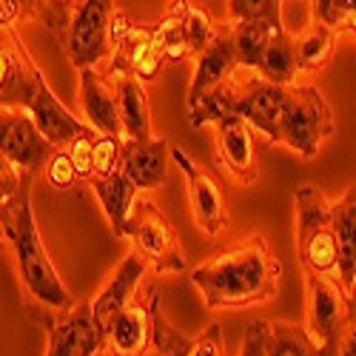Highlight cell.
Masks as SVG:
<instances>
[{"mask_svg": "<svg viewBox=\"0 0 356 356\" xmlns=\"http://www.w3.org/2000/svg\"><path fill=\"white\" fill-rule=\"evenodd\" d=\"M168 140L165 137H123V163L120 171L134 183L137 191H157L165 183L168 171Z\"/></svg>", "mask_w": 356, "mask_h": 356, "instance_id": "16", "label": "cell"}, {"mask_svg": "<svg viewBox=\"0 0 356 356\" xmlns=\"http://www.w3.org/2000/svg\"><path fill=\"white\" fill-rule=\"evenodd\" d=\"M97 131L95 129H88L86 134H80L77 140H72L66 148H69V157L77 168V177H80V183H88L95 177V168H92V143H95Z\"/></svg>", "mask_w": 356, "mask_h": 356, "instance_id": "33", "label": "cell"}, {"mask_svg": "<svg viewBox=\"0 0 356 356\" xmlns=\"http://www.w3.org/2000/svg\"><path fill=\"white\" fill-rule=\"evenodd\" d=\"M296 3H305V0H296Z\"/></svg>", "mask_w": 356, "mask_h": 356, "instance_id": "42", "label": "cell"}, {"mask_svg": "<svg viewBox=\"0 0 356 356\" xmlns=\"http://www.w3.org/2000/svg\"><path fill=\"white\" fill-rule=\"evenodd\" d=\"M23 174L26 171H20L3 152H0V202L3 200H9L17 188H20V183H23Z\"/></svg>", "mask_w": 356, "mask_h": 356, "instance_id": "36", "label": "cell"}, {"mask_svg": "<svg viewBox=\"0 0 356 356\" xmlns=\"http://www.w3.org/2000/svg\"><path fill=\"white\" fill-rule=\"evenodd\" d=\"M35 177L32 171L23 174L20 188L0 202V225H3L6 243L12 245L17 271L23 280V288L29 291L35 302H40L43 308L63 314L74 305L69 288L63 285V280L57 277V268L51 265V257L46 254V245L40 240V231L35 222V211H32V188H35Z\"/></svg>", "mask_w": 356, "mask_h": 356, "instance_id": "2", "label": "cell"}, {"mask_svg": "<svg viewBox=\"0 0 356 356\" xmlns=\"http://www.w3.org/2000/svg\"><path fill=\"white\" fill-rule=\"evenodd\" d=\"M97 356H106V353H103V350H100V353H97Z\"/></svg>", "mask_w": 356, "mask_h": 356, "instance_id": "43", "label": "cell"}, {"mask_svg": "<svg viewBox=\"0 0 356 356\" xmlns=\"http://www.w3.org/2000/svg\"><path fill=\"white\" fill-rule=\"evenodd\" d=\"M0 152L20 171L40 174L54 145L43 137L26 108H0Z\"/></svg>", "mask_w": 356, "mask_h": 356, "instance_id": "13", "label": "cell"}, {"mask_svg": "<svg viewBox=\"0 0 356 356\" xmlns=\"http://www.w3.org/2000/svg\"><path fill=\"white\" fill-rule=\"evenodd\" d=\"M168 154H171V160H174L177 165H180V171H183V177H186L194 222L200 225L202 234L220 236V234L228 228V202H225V194H222L220 183H214V177L205 171L202 165H197V163L183 152V148L171 145Z\"/></svg>", "mask_w": 356, "mask_h": 356, "instance_id": "12", "label": "cell"}, {"mask_svg": "<svg viewBox=\"0 0 356 356\" xmlns=\"http://www.w3.org/2000/svg\"><path fill=\"white\" fill-rule=\"evenodd\" d=\"M114 9V0H83L80 9L74 12L66 35H63V51L66 60L80 69H100L108 54V17Z\"/></svg>", "mask_w": 356, "mask_h": 356, "instance_id": "8", "label": "cell"}, {"mask_svg": "<svg viewBox=\"0 0 356 356\" xmlns=\"http://www.w3.org/2000/svg\"><path fill=\"white\" fill-rule=\"evenodd\" d=\"M265 334H268V322L254 319L245 328V334H243L240 356H265Z\"/></svg>", "mask_w": 356, "mask_h": 356, "instance_id": "35", "label": "cell"}, {"mask_svg": "<svg viewBox=\"0 0 356 356\" xmlns=\"http://www.w3.org/2000/svg\"><path fill=\"white\" fill-rule=\"evenodd\" d=\"M311 20L328 26L334 35L356 38V0H308Z\"/></svg>", "mask_w": 356, "mask_h": 356, "instance_id": "26", "label": "cell"}, {"mask_svg": "<svg viewBox=\"0 0 356 356\" xmlns=\"http://www.w3.org/2000/svg\"><path fill=\"white\" fill-rule=\"evenodd\" d=\"M265 356H316V348L305 334V325L277 319V322H268Z\"/></svg>", "mask_w": 356, "mask_h": 356, "instance_id": "25", "label": "cell"}, {"mask_svg": "<svg viewBox=\"0 0 356 356\" xmlns=\"http://www.w3.org/2000/svg\"><path fill=\"white\" fill-rule=\"evenodd\" d=\"M188 356H225V342H222L220 325H211V328H205L200 337H194Z\"/></svg>", "mask_w": 356, "mask_h": 356, "instance_id": "34", "label": "cell"}, {"mask_svg": "<svg viewBox=\"0 0 356 356\" xmlns=\"http://www.w3.org/2000/svg\"><path fill=\"white\" fill-rule=\"evenodd\" d=\"M148 271H152V268H148V262L134 248L129 251V257L120 265H117V271L108 277V282L100 288V293L92 300V311L100 319L103 328H106V322L114 314H120L129 302H134L140 296V291H143V285L148 280Z\"/></svg>", "mask_w": 356, "mask_h": 356, "instance_id": "15", "label": "cell"}, {"mask_svg": "<svg viewBox=\"0 0 356 356\" xmlns=\"http://www.w3.org/2000/svg\"><path fill=\"white\" fill-rule=\"evenodd\" d=\"M160 308L157 288L145 280L134 302H129L120 314L106 322V356H145L154 334V311Z\"/></svg>", "mask_w": 356, "mask_h": 356, "instance_id": "9", "label": "cell"}, {"mask_svg": "<svg viewBox=\"0 0 356 356\" xmlns=\"http://www.w3.org/2000/svg\"><path fill=\"white\" fill-rule=\"evenodd\" d=\"M49 331L46 356H97L106 342V328L92 311V302H74L57 316H43Z\"/></svg>", "mask_w": 356, "mask_h": 356, "instance_id": "10", "label": "cell"}, {"mask_svg": "<svg viewBox=\"0 0 356 356\" xmlns=\"http://www.w3.org/2000/svg\"><path fill=\"white\" fill-rule=\"evenodd\" d=\"M296 205V257L305 274L337 277V234L331 220V200L316 186H300L293 194Z\"/></svg>", "mask_w": 356, "mask_h": 356, "instance_id": "3", "label": "cell"}, {"mask_svg": "<svg viewBox=\"0 0 356 356\" xmlns=\"http://www.w3.org/2000/svg\"><path fill=\"white\" fill-rule=\"evenodd\" d=\"M40 180L49 188H54V191H72L80 183L77 168H74V163L69 157V148L66 145H54V152L49 154V160L40 168Z\"/></svg>", "mask_w": 356, "mask_h": 356, "instance_id": "28", "label": "cell"}, {"mask_svg": "<svg viewBox=\"0 0 356 356\" xmlns=\"http://www.w3.org/2000/svg\"><path fill=\"white\" fill-rule=\"evenodd\" d=\"M0 3L6 6V12L12 15L15 23H26V20H35L40 0H0Z\"/></svg>", "mask_w": 356, "mask_h": 356, "instance_id": "39", "label": "cell"}, {"mask_svg": "<svg viewBox=\"0 0 356 356\" xmlns=\"http://www.w3.org/2000/svg\"><path fill=\"white\" fill-rule=\"evenodd\" d=\"M337 40H339V35H334L328 26L311 20L300 35H293L300 69L302 72H319V69H325V66L331 63L334 51H337Z\"/></svg>", "mask_w": 356, "mask_h": 356, "instance_id": "23", "label": "cell"}, {"mask_svg": "<svg viewBox=\"0 0 356 356\" xmlns=\"http://www.w3.org/2000/svg\"><path fill=\"white\" fill-rule=\"evenodd\" d=\"M117 88V114H120L123 137L145 140L152 134V108H148L145 86L131 74H108Z\"/></svg>", "mask_w": 356, "mask_h": 356, "instance_id": "20", "label": "cell"}, {"mask_svg": "<svg viewBox=\"0 0 356 356\" xmlns=\"http://www.w3.org/2000/svg\"><path fill=\"white\" fill-rule=\"evenodd\" d=\"M126 240H131V248L148 262V268L154 274L186 271V257L180 240H177V231L154 200L148 197L134 200V209L126 225Z\"/></svg>", "mask_w": 356, "mask_h": 356, "instance_id": "6", "label": "cell"}, {"mask_svg": "<svg viewBox=\"0 0 356 356\" xmlns=\"http://www.w3.org/2000/svg\"><path fill=\"white\" fill-rule=\"evenodd\" d=\"M220 26H222V23H217L209 9H202V6H197V3L191 6V12H188L186 20H183V32H186V40H188V49H191L194 57L217 38Z\"/></svg>", "mask_w": 356, "mask_h": 356, "instance_id": "29", "label": "cell"}, {"mask_svg": "<svg viewBox=\"0 0 356 356\" xmlns=\"http://www.w3.org/2000/svg\"><path fill=\"white\" fill-rule=\"evenodd\" d=\"M282 262L271 254L259 234H248L200 262L191 282L202 293L205 308H251L277 296Z\"/></svg>", "mask_w": 356, "mask_h": 356, "instance_id": "1", "label": "cell"}, {"mask_svg": "<svg viewBox=\"0 0 356 356\" xmlns=\"http://www.w3.org/2000/svg\"><path fill=\"white\" fill-rule=\"evenodd\" d=\"M123 163V137H114V134H100L92 143V168L95 177H108L114 171H120Z\"/></svg>", "mask_w": 356, "mask_h": 356, "instance_id": "30", "label": "cell"}, {"mask_svg": "<svg viewBox=\"0 0 356 356\" xmlns=\"http://www.w3.org/2000/svg\"><path fill=\"white\" fill-rule=\"evenodd\" d=\"M43 83L46 77L17 35V23L0 3V108H26Z\"/></svg>", "mask_w": 356, "mask_h": 356, "instance_id": "7", "label": "cell"}, {"mask_svg": "<svg viewBox=\"0 0 356 356\" xmlns=\"http://www.w3.org/2000/svg\"><path fill=\"white\" fill-rule=\"evenodd\" d=\"M236 20H262L271 29H285L282 0H228L225 23H236Z\"/></svg>", "mask_w": 356, "mask_h": 356, "instance_id": "27", "label": "cell"}, {"mask_svg": "<svg viewBox=\"0 0 356 356\" xmlns=\"http://www.w3.org/2000/svg\"><path fill=\"white\" fill-rule=\"evenodd\" d=\"M236 69V54H234V40H231V26L222 23L217 38L205 46L194 57V77L188 86V100H197L202 95L220 88Z\"/></svg>", "mask_w": 356, "mask_h": 356, "instance_id": "18", "label": "cell"}, {"mask_svg": "<svg viewBox=\"0 0 356 356\" xmlns=\"http://www.w3.org/2000/svg\"><path fill=\"white\" fill-rule=\"evenodd\" d=\"M6 245V234H3V225H0V248Z\"/></svg>", "mask_w": 356, "mask_h": 356, "instance_id": "41", "label": "cell"}, {"mask_svg": "<svg viewBox=\"0 0 356 356\" xmlns=\"http://www.w3.org/2000/svg\"><path fill=\"white\" fill-rule=\"evenodd\" d=\"M80 111L95 131L123 137L120 114H117V88L103 69H80Z\"/></svg>", "mask_w": 356, "mask_h": 356, "instance_id": "14", "label": "cell"}, {"mask_svg": "<svg viewBox=\"0 0 356 356\" xmlns=\"http://www.w3.org/2000/svg\"><path fill=\"white\" fill-rule=\"evenodd\" d=\"M194 0H168L165 6V17H174V20H186V15L191 12Z\"/></svg>", "mask_w": 356, "mask_h": 356, "instance_id": "40", "label": "cell"}, {"mask_svg": "<svg viewBox=\"0 0 356 356\" xmlns=\"http://www.w3.org/2000/svg\"><path fill=\"white\" fill-rule=\"evenodd\" d=\"M88 186L95 188V194H97V200L103 205V214H106L111 231L117 236H126V225H129L134 200H137L134 183L129 180L123 171H114L108 177H92Z\"/></svg>", "mask_w": 356, "mask_h": 356, "instance_id": "21", "label": "cell"}, {"mask_svg": "<svg viewBox=\"0 0 356 356\" xmlns=\"http://www.w3.org/2000/svg\"><path fill=\"white\" fill-rule=\"evenodd\" d=\"M331 220L337 234V277L345 291H356V186L331 202Z\"/></svg>", "mask_w": 356, "mask_h": 356, "instance_id": "19", "label": "cell"}, {"mask_svg": "<svg viewBox=\"0 0 356 356\" xmlns=\"http://www.w3.org/2000/svg\"><path fill=\"white\" fill-rule=\"evenodd\" d=\"M334 134V111L325 95L311 83L288 86V97L280 120V143L291 152L311 160L319 154V145Z\"/></svg>", "mask_w": 356, "mask_h": 356, "instance_id": "4", "label": "cell"}, {"mask_svg": "<svg viewBox=\"0 0 356 356\" xmlns=\"http://www.w3.org/2000/svg\"><path fill=\"white\" fill-rule=\"evenodd\" d=\"M337 356H356V291H350V316L342 331V342Z\"/></svg>", "mask_w": 356, "mask_h": 356, "instance_id": "38", "label": "cell"}, {"mask_svg": "<svg viewBox=\"0 0 356 356\" xmlns=\"http://www.w3.org/2000/svg\"><path fill=\"white\" fill-rule=\"evenodd\" d=\"M257 74L277 86H293L296 77L302 74L300 60H296V43L288 29L271 32L268 43H265V51H262V60L257 66Z\"/></svg>", "mask_w": 356, "mask_h": 356, "instance_id": "22", "label": "cell"}, {"mask_svg": "<svg viewBox=\"0 0 356 356\" xmlns=\"http://www.w3.org/2000/svg\"><path fill=\"white\" fill-rule=\"evenodd\" d=\"M80 3H83V0H40L35 20H40L51 35H57V38L63 40L66 29H69L74 12L80 9Z\"/></svg>", "mask_w": 356, "mask_h": 356, "instance_id": "31", "label": "cell"}, {"mask_svg": "<svg viewBox=\"0 0 356 356\" xmlns=\"http://www.w3.org/2000/svg\"><path fill=\"white\" fill-rule=\"evenodd\" d=\"M350 316V293L331 274H305V334L316 356H337Z\"/></svg>", "mask_w": 356, "mask_h": 356, "instance_id": "5", "label": "cell"}, {"mask_svg": "<svg viewBox=\"0 0 356 356\" xmlns=\"http://www.w3.org/2000/svg\"><path fill=\"white\" fill-rule=\"evenodd\" d=\"M131 26H134V20L126 15V9H120V6L111 9V17H108V43H111V49L129 35Z\"/></svg>", "mask_w": 356, "mask_h": 356, "instance_id": "37", "label": "cell"}, {"mask_svg": "<svg viewBox=\"0 0 356 356\" xmlns=\"http://www.w3.org/2000/svg\"><path fill=\"white\" fill-rule=\"evenodd\" d=\"M214 165L222 177L240 186H254L259 177L254 129L236 114H225L214 123Z\"/></svg>", "mask_w": 356, "mask_h": 356, "instance_id": "11", "label": "cell"}, {"mask_svg": "<svg viewBox=\"0 0 356 356\" xmlns=\"http://www.w3.org/2000/svg\"><path fill=\"white\" fill-rule=\"evenodd\" d=\"M228 26H231L236 66L257 72V66L262 60V51H265V43H268L271 32H277V29H271L262 20H236V23H228Z\"/></svg>", "mask_w": 356, "mask_h": 356, "instance_id": "24", "label": "cell"}, {"mask_svg": "<svg viewBox=\"0 0 356 356\" xmlns=\"http://www.w3.org/2000/svg\"><path fill=\"white\" fill-rule=\"evenodd\" d=\"M168 60H165V51H163V38H160V26L154 29V40H152V46L145 49V54L137 60V66H134V72H131V77H137L143 86H148V83H154L157 77H160V72H163V66H165Z\"/></svg>", "mask_w": 356, "mask_h": 356, "instance_id": "32", "label": "cell"}, {"mask_svg": "<svg viewBox=\"0 0 356 356\" xmlns=\"http://www.w3.org/2000/svg\"><path fill=\"white\" fill-rule=\"evenodd\" d=\"M26 111L32 114V120L38 123V129L51 145H69L72 140H77L80 134L92 129L83 117L69 111V106L51 92L49 83H43L32 95V100L26 103Z\"/></svg>", "mask_w": 356, "mask_h": 356, "instance_id": "17", "label": "cell"}]
</instances>
